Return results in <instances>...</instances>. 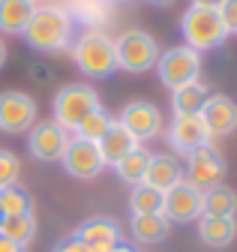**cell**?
I'll return each mask as SVG.
<instances>
[{
	"label": "cell",
	"mask_w": 237,
	"mask_h": 252,
	"mask_svg": "<svg viewBox=\"0 0 237 252\" xmlns=\"http://www.w3.org/2000/svg\"><path fill=\"white\" fill-rule=\"evenodd\" d=\"M21 36L42 54H60L72 45V18L63 6H36Z\"/></svg>",
	"instance_id": "1"
},
{
	"label": "cell",
	"mask_w": 237,
	"mask_h": 252,
	"mask_svg": "<svg viewBox=\"0 0 237 252\" xmlns=\"http://www.w3.org/2000/svg\"><path fill=\"white\" fill-rule=\"evenodd\" d=\"M69 54L75 60L78 72L87 78H105L117 69V54H114V39L102 30H87L78 39H72Z\"/></svg>",
	"instance_id": "2"
},
{
	"label": "cell",
	"mask_w": 237,
	"mask_h": 252,
	"mask_svg": "<svg viewBox=\"0 0 237 252\" xmlns=\"http://www.w3.org/2000/svg\"><path fill=\"white\" fill-rule=\"evenodd\" d=\"M102 108L99 105V93L90 87V84H63L60 90L54 93V102H51V114H54V123L63 126V129L75 132V126L90 114Z\"/></svg>",
	"instance_id": "3"
},
{
	"label": "cell",
	"mask_w": 237,
	"mask_h": 252,
	"mask_svg": "<svg viewBox=\"0 0 237 252\" xmlns=\"http://www.w3.org/2000/svg\"><path fill=\"white\" fill-rule=\"evenodd\" d=\"M180 33L186 39L189 48H195L198 54L207 48H219L228 39V30L219 18L216 9H201V6H189L180 15Z\"/></svg>",
	"instance_id": "4"
},
{
	"label": "cell",
	"mask_w": 237,
	"mask_h": 252,
	"mask_svg": "<svg viewBox=\"0 0 237 252\" xmlns=\"http://www.w3.org/2000/svg\"><path fill=\"white\" fill-rule=\"evenodd\" d=\"M114 54H117V69L141 75L156 66L159 60V42L147 30H126L114 39Z\"/></svg>",
	"instance_id": "5"
},
{
	"label": "cell",
	"mask_w": 237,
	"mask_h": 252,
	"mask_svg": "<svg viewBox=\"0 0 237 252\" xmlns=\"http://www.w3.org/2000/svg\"><path fill=\"white\" fill-rule=\"evenodd\" d=\"M156 72H159V81L168 87V90H177V87H186L192 81H201V54L189 45H174V48H165L159 51V60H156Z\"/></svg>",
	"instance_id": "6"
},
{
	"label": "cell",
	"mask_w": 237,
	"mask_h": 252,
	"mask_svg": "<svg viewBox=\"0 0 237 252\" xmlns=\"http://www.w3.org/2000/svg\"><path fill=\"white\" fill-rule=\"evenodd\" d=\"M36 120H39V105L30 93H24V90L0 93V132H6V135L30 132Z\"/></svg>",
	"instance_id": "7"
},
{
	"label": "cell",
	"mask_w": 237,
	"mask_h": 252,
	"mask_svg": "<svg viewBox=\"0 0 237 252\" xmlns=\"http://www.w3.org/2000/svg\"><path fill=\"white\" fill-rule=\"evenodd\" d=\"M69 144V132L54 120H36L27 132V150L36 162H60V156Z\"/></svg>",
	"instance_id": "8"
},
{
	"label": "cell",
	"mask_w": 237,
	"mask_h": 252,
	"mask_svg": "<svg viewBox=\"0 0 237 252\" xmlns=\"http://www.w3.org/2000/svg\"><path fill=\"white\" fill-rule=\"evenodd\" d=\"M162 216L168 222H192L201 219V189L192 186L186 177L177 180L162 192Z\"/></svg>",
	"instance_id": "9"
},
{
	"label": "cell",
	"mask_w": 237,
	"mask_h": 252,
	"mask_svg": "<svg viewBox=\"0 0 237 252\" xmlns=\"http://www.w3.org/2000/svg\"><path fill=\"white\" fill-rule=\"evenodd\" d=\"M225 177V159H222V153L210 144H204L198 150H192L186 156V180L198 189H210L216 183H222Z\"/></svg>",
	"instance_id": "10"
},
{
	"label": "cell",
	"mask_w": 237,
	"mask_h": 252,
	"mask_svg": "<svg viewBox=\"0 0 237 252\" xmlns=\"http://www.w3.org/2000/svg\"><path fill=\"white\" fill-rule=\"evenodd\" d=\"M60 162H63V171L75 180H93L105 168L99 147L93 141H84V138H69Z\"/></svg>",
	"instance_id": "11"
},
{
	"label": "cell",
	"mask_w": 237,
	"mask_h": 252,
	"mask_svg": "<svg viewBox=\"0 0 237 252\" xmlns=\"http://www.w3.org/2000/svg\"><path fill=\"white\" fill-rule=\"evenodd\" d=\"M120 120L126 129L138 138V141H150L162 132V111L153 105V102H147V99H132L120 108Z\"/></svg>",
	"instance_id": "12"
},
{
	"label": "cell",
	"mask_w": 237,
	"mask_h": 252,
	"mask_svg": "<svg viewBox=\"0 0 237 252\" xmlns=\"http://www.w3.org/2000/svg\"><path fill=\"white\" fill-rule=\"evenodd\" d=\"M168 144L189 156L192 150L210 144V135H207V126L201 120V114H174V120L168 123Z\"/></svg>",
	"instance_id": "13"
},
{
	"label": "cell",
	"mask_w": 237,
	"mask_h": 252,
	"mask_svg": "<svg viewBox=\"0 0 237 252\" xmlns=\"http://www.w3.org/2000/svg\"><path fill=\"white\" fill-rule=\"evenodd\" d=\"M201 120L207 126L210 141L228 138L231 132H237V102L222 96V93H213V96H207V102L201 108Z\"/></svg>",
	"instance_id": "14"
},
{
	"label": "cell",
	"mask_w": 237,
	"mask_h": 252,
	"mask_svg": "<svg viewBox=\"0 0 237 252\" xmlns=\"http://www.w3.org/2000/svg\"><path fill=\"white\" fill-rule=\"evenodd\" d=\"M75 237L87 249H93V252H108L117 243H123L120 225H117L114 219H108V216H90V219H84V222L75 228Z\"/></svg>",
	"instance_id": "15"
},
{
	"label": "cell",
	"mask_w": 237,
	"mask_h": 252,
	"mask_svg": "<svg viewBox=\"0 0 237 252\" xmlns=\"http://www.w3.org/2000/svg\"><path fill=\"white\" fill-rule=\"evenodd\" d=\"M96 147H99V153H102V162H105V165H117L126 153H132L135 147H141V141L126 129L120 120H111V126L105 129V135L96 141Z\"/></svg>",
	"instance_id": "16"
},
{
	"label": "cell",
	"mask_w": 237,
	"mask_h": 252,
	"mask_svg": "<svg viewBox=\"0 0 237 252\" xmlns=\"http://www.w3.org/2000/svg\"><path fill=\"white\" fill-rule=\"evenodd\" d=\"M177 180H183V165L168 153H150V162H147V171H144V186L165 192Z\"/></svg>",
	"instance_id": "17"
},
{
	"label": "cell",
	"mask_w": 237,
	"mask_h": 252,
	"mask_svg": "<svg viewBox=\"0 0 237 252\" xmlns=\"http://www.w3.org/2000/svg\"><path fill=\"white\" fill-rule=\"evenodd\" d=\"M237 237V219L234 216H201L198 219V240L210 249H225Z\"/></svg>",
	"instance_id": "18"
},
{
	"label": "cell",
	"mask_w": 237,
	"mask_h": 252,
	"mask_svg": "<svg viewBox=\"0 0 237 252\" xmlns=\"http://www.w3.org/2000/svg\"><path fill=\"white\" fill-rule=\"evenodd\" d=\"M33 9H36L33 0H0V33L21 36Z\"/></svg>",
	"instance_id": "19"
},
{
	"label": "cell",
	"mask_w": 237,
	"mask_h": 252,
	"mask_svg": "<svg viewBox=\"0 0 237 252\" xmlns=\"http://www.w3.org/2000/svg\"><path fill=\"white\" fill-rule=\"evenodd\" d=\"M237 213V192L231 186H210L201 189V216H234Z\"/></svg>",
	"instance_id": "20"
},
{
	"label": "cell",
	"mask_w": 237,
	"mask_h": 252,
	"mask_svg": "<svg viewBox=\"0 0 237 252\" xmlns=\"http://www.w3.org/2000/svg\"><path fill=\"white\" fill-rule=\"evenodd\" d=\"M132 237L144 246H153V243H162L168 237V228L171 222L162 216V213H147V216H132Z\"/></svg>",
	"instance_id": "21"
},
{
	"label": "cell",
	"mask_w": 237,
	"mask_h": 252,
	"mask_svg": "<svg viewBox=\"0 0 237 252\" xmlns=\"http://www.w3.org/2000/svg\"><path fill=\"white\" fill-rule=\"evenodd\" d=\"M207 96H210L207 84L204 81H192L186 87L171 90V108H174V114H201Z\"/></svg>",
	"instance_id": "22"
},
{
	"label": "cell",
	"mask_w": 237,
	"mask_h": 252,
	"mask_svg": "<svg viewBox=\"0 0 237 252\" xmlns=\"http://www.w3.org/2000/svg\"><path fill=\"white\" fill-rule=\"evenodd\" d=\"M147 162H150V150L135 147L132 153H126L123 159L114 165V171H117V177H120L123 183H129V186H141V183H144Z\"/></svg>",
	"instance_id": "23"
},
{
	"label": "cell",
	"mask_w": 237,
	"mask_h": 252,
	"mask_svg": "<svg viewBox=\"0 0 237 252\" xmlns=\"http://www.w3.org/2000/svg\"><path fill=\"white\" fill-rule=\"evenodd\" d=\"M0 237H6L12 243L27 246L36 237V219L33 213H24V216H3L0 219Z\"/></svg>",
	"instance_id": "24"
},
{
	"label": "cell",
	"mask_w": 237,
	"mask_h": 252,
	"mask_svg": "<svg viewBox=\"0 0 237 252\" xmlns=\"http://www.w3.org/2000/svg\"><path fill=\"white\" fill-rule=\"evenodd\" d=\"M129 213L132 216H147V213H162V192L150 186H135L129 195Z\"/></svg>",
	"instance_id": "25"
},
{
	"label": "cell",
	"mask_w": 237,
	"mask_h": 252,
	"mask_svg": "<svg viewBox=\"0 0 237 252\" xmlns=\"http://www.w3.org/2000/svg\"><path fill=\"white\" fill-rule=\"evenodd\" d=\"M111 126V114L108 111H102V108H96V111H90L78 126H75V138H84V141H99L102 135H105V129Z\"/></svg>",
	"instance_id": "26"
},
{
	"label": "cell",
	"mask_w": 237,
	"mask_h": 252,
	"mask_svg": "<svg viewBox=\"0 0 237 252\" xmlns=\"http://www.w3.org/2000/svg\"><path fill=\"white\" fill-rule=\"evenodd\" d=\"M0 210H3V216H24V213H33V201L21 186H9V189H0Z\"/></svg>",
	"instance_id": "27"
},
{
	"label": "cell",
	"mask_w": 237,
	"mask_h": 252,
	"mask_svg": "<svg viewBox=\"0 0 237 252\" xmlns=\"http://www.w3.org/2000/svg\"><path fill=\"white\" fill-rule=\"evenodd\" d=\"M18 177H21V162L12 150H3L0 147V189H9V186H18Z\"/></svg>",
	"instance_id": "28"
},
{
	"label": "cell",
	"mask_w": 237,
	"mask_h": 252,
	"mask_svg": "<svg viewBox=\"0 0 237 252\" xmlns=\"http://www.w3.org/2000/svg\"><path fill=\"white\" fill-rule=\"evenodd\" d=\"M216 12H219L222 24H225V30H228V36L237 33V0H225V3H222Z\"/></svg>",
	"instance_id": "29"
},
{
	"label": "cell",
	"mask_w": 237,
	"mask_h": 252,
	"mask_svg": "<svg viewBox=\"0 0 237 252\" xmlns=\"http://www.w3.org/2000/svg\"><path fill=\"white\" fill-rule=\"evenodd\" d=\"M51 252H93V249H87V246H84V243L72 234V237H63L60 243H57V246L51 249Z\"/></svg>",
	"instance_id": "30"
},
{
	"label": "cell",
	"mask_w": 237,
	"mask_h": 252,
	"mask_svg": "<svg viewBox=\"0 0 237 252\" xmlns=\"http://www.w3.org/2000/svg\"><path fill=\"white\" fill-rule=\"evenodd\" d=\"M0 252H27V246L12 243V240H6V237H0Z\"/></svg>",
	"instance_id": "31"
},
{
	"label": "cell",
	"mask_w": 237,
	"mask_h": 252,
	"mask_svg": "<svg viewBox=\"0 0 237 252\" xmlns=\"http://www.w3.org/2000/svg\"><path fill=\"white\" fill-rule=\"evenodd\" d=\"M225 0H192L189 6H201V9H219Z\"/></svg>",
	"instance_id": "32"
},
{
	"label": "cell",
	"mask_w": 237,
	"mask_h": 252,
	"mask_svg": "<svg viewBox=\"0 0 237 252\" xmlns=\"http://www.w3.org/2000/svg\"><path fill=\"white\" fill-rule=\"evenodd\" d=\"M108 252H141V249H135V246H126V243H117L114 249H108Z\"/></svg>",
	"instance_id": "33"
},
{
	"label": "cell",
	"mask_w": 237,
	"mask_h": 252,
	"mask_svg": "<svg viewBox=\"0 0 237 252\" xmlns=\"http://www.w3.org/2000/svg\"><path fill=\"white\" fill-rule=\"evenodd\" d=\"M6 54H9V48H6V42H3V39H0V66L6 63Z\"/></svg>",
	"instance_id": "34"
},
{
	"label": "cell",
	"mask_w": 237,
	"mask_h": 252,
	"mask_svg": "<svg viewBox=\"0 0 237 252\" xmlns=\"http://www.w3.org/2000/svg\"><path fill=\"white\" fill-rule=\"evenodd\" d=\"M147 3H156V6H168V3H174V0H147Z\"/></svg>",
	"instance_id": "35"
},
{
	"label": "cell",
	"mask_w": 237,
	"mask_h": 252,
	"mask_svg": "<svg viewBox=\"0 0 237 252\" xmlns=\"http://www.w3.org/2000/svg\"><path fill=\"white\" fill-rule=\"evenodd\" d=\"M33 3H36V6H48V3H51V0H33Z\"/></svg>",
	"instance_id": "36"
},
{
	"label": "cell",
	"mask_w": 237,
	"mask_h": 252,
	"mask_svg": "<svg viewBox=\"0 0 237 252\" xmlns=\"http://www.w3.org/2000/svg\"><path fill=\"white\" fill-rule=\"evenodd\" d=\"M111 3H123V0H111Z\"/></svg>",
	"instance_id": "37"
},
{
	"label": "cell",
	"mask_w": 237,
	"mask_h": 252,
	"mask_svg": "<svg viewBox=\"0 0 237 252\" xmlns=\"http://www.w3.org/2000/svg\"><path fill=\"white\" fill-rule=\"evenodd\" d=\"M0 219H3V210H0Z\"/></svg>",
	"instance_id": "38"
}]
</instances>
